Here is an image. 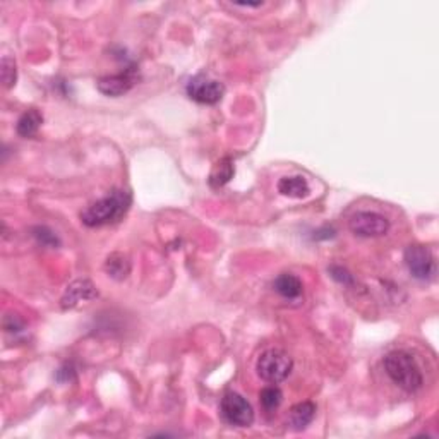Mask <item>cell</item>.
Segmentation results:
<instances>
[{
    "instance_id": "15",
    "label": "cell",
    "mask_w": 439,
    "mask_h": 439,
    "mask_svg": "<svg viewBox=\"0 0 439 439\" xmlns=\"http://www.w3.org/2000/svg\"><path fill=\"white\" fill-rule=\"evenodd\" d=\"M103 268L107 271V275L112 276L113 280H124L131 273V261L122 252H113V254L107 257Z\"/></svg>"
},
{
    "instance_id": "8",
    "label": "cell",
    "mask_w": 439,
    "mask_h": 439,
    "mask_svg": "<svg viewBox=\"0 0 439 439\" xmlns=\"http://www.w3.org/2000/svg\"><path fill=\"white\" fill-rule=\"evenodd\" d=\"M138 82V74H136L134 67H129V69L122 71L119 74L113 75H105V78L98 79L96 88L98 92L103 93L105 96H122V94L129 93L132 89V86Z\"/></svg>"
},
{
    "instance_id": "6",
    "label": "cell",
    "mask_w": 439,
    "mask_h": 439,
    "mask_svg": "<svg viewBox=\"0 0 439 439\" xmlns=\"http://www.w3.org/2000/svg\"><path fill=\"white\" fill-rule=\"evenodd\" d=\"M391 226L389 220L384 215L374 211H359L348 222V229L359 237H381L386 236Z\"/></svg>"
},
{
    "instance_id": "13",
    "label": "cell",
    "mask_w": 439,
    "mask_h": 439,
    "mask_svg": "<svg viewBox=\"0 0 439 439\" xmlns=\"http://www.w3.org/2000/svg\"><path fill=\"white\" fill-rule=\"evenodd\" d=\"M233 173H236V166H233L232 158L225 157L215 164L213 170H211V173H210V179H208V182H210V185L213 189H220V187H223L225 184L230 182V179L233 177Z\"/></svg>"
},
{
    "instance_id": "18",
    "label": "cell",
    "mask_w": 439,
    "mask_h": 439,
    "mask_svg": "<svg viewBox=\"0 0 439 439\" xmlns=\"http://www.w3.org/2000/svg\"><path fill=\"white\" fill-rule=\"evenodd\" d=\"M33 237L40 242L41 245H47V247H59L60 238L55 236V232H52L48 226H35L33 229Z\"/></svg>"
},
{
    "instance_id": "14",
    "label": "cell",
    "mask_w": 439,
    "mask_h": 439,
    "mask_svg": "<svg viewBox=\"0 0 439 439\" xmlns=\"http://www.w3.org/2000/svg\"><path fill=\"white\" fill-rule=\"evenodd\" d=\"M41 124H43V115L36 108H29L19 117L16 131L21 138H31L36 134Z\"/></svg>"
},
{
    "instance_id": "4",
    "label": "cell",
    "mask_w": 439,
    "mask_h": 439,
    "mask_svg": "<svg viewBox=\"0 0 439 439\" xmlns=\"http://www.w3.org/2000/svg\"><path fill=\"white\" fill-rule=\"evenodd\" d=\"M407 270L414 278L421 282H429L436 276V259L429 247L422 244L408 245L403 254Z\"/></svg>"
},
{
    "instance_id": "19",
    "label": "cell",
    "mask_w": 439,
    "mask_h": 439,
    "mask_svg": "<svg viewBox=\"0 0 439 439\" xmlns=\"http://www.w3.org/2000/svg\"><path fill=\"white\" fill-rule=\"evenodd\" d=\"M328 271L335 282L342 283V285H354V276H352L350 271L345 270L343 266H336V264H333Z\"/></svg>"
},
{
    "instance_id": "11",
    "label": "cell",
    "mask_w": 439,
    "mask_h": 439,
    "mask_svg": "<svg viewBox=\"0 0 439 439\" xmlns=\"http://www.w3.org/2000/svg\"><path fill=\"white\" fill-rule=\"evenodd\" d=\"M278 191L280 194L287 196V198L302 199L308 198L309 192H311V187H309L308 180L301 175L282 177V179L278 180Z\"/></svg>"
},
{
    "instance_id": "16",
    "label": "cell",
    "mask_w": 439,
    "mask_h": 439,
    "mask_svg": "<svg viewBox=\"0 0 439 439\" xmlns=\"http://www.w3.org/2000/svg\"><path fill=\"white\" fill-rule=\"evenodd\" d=\"M283 400V393L282 389L276 388V386H266V388L261 389V395H259V402L263 405V408L266 412H273L276 408L280 407Z\"/></svg>"
},
{
    "instance_id": "5",
    "label": "cell",
    "mask_w": 439,
    "mask_h": 439,
    "mask_svg": "<svg viewBox=\"0 0 439 439\" xmlns=\"http://www.w3.org/2000/svg\"><path fill=\"white\" fill-rule=\"evenodd\" d=\"M220 410H222L223 419L232 426L249 427L254 422V410H252L251 403L236 391H229L223 395Z\"/></svg>"
},
{
    "instance_id": "7",
    "label": "cell",
    "mask_w": 439,
    "mask_h": 439,
    "mask_svg": "<svg viewBox=\"0 0 439 439\" xmlns=\"http://www.w3.org/2000/svg\"><path fill=\"white\" fill-rule=\"evenodd\" d=\"M185 92L191 100H194L196 103L201 105H217L223 98L225 88L220 81L206 78V75L199 74L194 75L192 79H189L187 86H185Z\"/></svg>"
},
{
    "instance_id": "10",
    "label": "cell",
    "mask_w": 439,
    "mask_h": 439,
    "mask_svg": "<svg viewBox=\"0 0 439 439\" xmlns=\"http://www.w3.org/2000/svg\"><path fill=\"white\" fill-rule=\"evenodd\" d=\"M316 417V405L312 402H301L294 405L289 412V426L295 431H302Z\"/></svg>"
},
{
    "instance_id": "20",
    "label": "cell",
    "mask_w": 439,
    "mask_h": 439,
    "mask_svg": "<svg viewBox=\"0 0 439 439\" xmlns=\"http://www.w3.org/2000/svg\"><path fill=\"white\" fill-rule=\"evenodd\" d=\"M57 381H60V383H69V381H73L75 377V370L73 366L66 364L60 367L59 370H57Z\"/></svg>"
},
{
    "instance_id": "2",
    "label": "cell",
    "mask_w": 439,
    "mask_h": 439,
    "mask_svg": "<svg viewBox=\"0 0 439 439\" xmlns=\"http://www.w3.org/2000/svg\"><path fill=\"white\" fill-rule=\"evenodd\" d=\"M386 374L391 377V381L396 386L405 389L408 393H414L422 388L424 377L421 367L417 366L415 359L408 352L395 350L389 352L384 357Z\"/></svg>"
},
{
    "instance_id": "17",
    "label": "cell",
    "mask_w": 439,
    "mask_h": 439,
    "mask_svg": "<svg viewBox=\"0 0 439 439\" xmlns=\"http://www.w3.org/2000/svg\"><path fill=\"white\" fill-rule=\"evenodd\" d=\"M0 79H2L3 88H13L16 85L17 79V71H16V62L10 57H3L2 62H0Z\"/></svg>"
},
{
    "instance_id": "1",
    "label": "cell",
    "mask_w": 439,
    "mask_h": 439,
    "mask_svg": "<svg viewBox=\"0 0 439 439\" xmlns=\"http://www.w3.org/2000/svg\"><path fill=\"white\" fill-rule=\"evenodd\" d=\"M132 204V194L124 189H115L105 198L98 199L96 203L89 204L81 213V222L86 226H103L110 223L119 222L120 218L126 217Z\"/></svg>"
},
{
    "instance_id": "3",
    "label": "cell",
    "mask_w": 439,
    "mask_h": 439,
    "mask_svg": "<svg viewBox=\"0 0 439 439\" xmlns=\"http://www.w3.org/2000/svg\"><path fill=\"white\" fill-rule=\"evenodd\" d=\"M294 369V361L287 352L280 348H270L263 352L256 362L257 376L270 384H278L290 376Z\"/></svg>"
},
{
    "instance_id": "12",
    "label": "cell",
    "mask_w": 439,
    "mask_h": 439,
    "mask_svg": "<svg viewBox=\"0 0 439 439\" xmlns=\"http://www.w3.org/2000/svg\"><path fill=\"white\" fill-rule=\"evenodd\" d=\"M273 287L276 292L285 298H298L302 295V292H304V287H302L301 278L292 273L280 275L278 278L275 280Z\"/></svg>"
},
{
    "instance_id": "9",
    "label": "cell",
    "mask_w": 439,
    "mask_h": 439,
    "mask_svg": "<svg viewBox=\"0 0 439 439\" xmlns=\"http://www.w3.org/2000/svg\"><path fill=\"white\" fill-rule=\"evenodd\" d=\"M98 297V290L94 283L88 278L74 280L71 285H67L66 292H64L62 298H60V305L62 309H74L81 302L93 301Z\"/></svg>"
}]
</instances>
